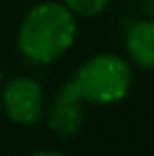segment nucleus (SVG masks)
<instances>
[{
  "mask_svg": "<svg viewBox=\"0 0 154 156\" xmlns=\"http://www.w3.org/2000/svg\"><path fill=\"white\" fill-rule=\"evenodd\" d=\"M74 15L78 17H95L106 11L110 0H61Z\"/></svg>",
  "mask_w": 154,
  "mask_h": 156,
  "instance_id": "obj_6",
  "label": "nucleus"
},
{
  "mask_svg": "<svg viewBox=\"0 0 154 156\" xmlns=\"http://www.w3.org/2000/svg\"><path fill=\"white\" fill-rule=\"evenodd\" d=\"M125 47L131 61L141 70H154V19H141L127 32Z\"/></svg>",
  "mask_w": 154,
  "mask_h": 156,
  "instance_id": "obj_5",
  "label": "nucleus"
},
{
  "mask_svg": "<svg viewBox=\"0 0 154 156\" xmlns=\"http://www.w3.org/2000/svg\"><path fill=\"white\" fill-rule=\"evenodd\" d=\"M133 82L129 63L114 55L102 53L87 59L72 78V84L84 104L112 105L125 99Z\"/></svg>",
  "mask_w": 154,
  "mask_h": 156,
  "instance_id": "obj_2",
  "label": "nucleus"
},
{
  "mask_svg": "<svg viewBox=\"0 0 154 156\" xmlns=\"http://www.w3.org/2000/svg\"><path fill=\"white\" fill-rule=\"evenodd\" d=\"M2 105L15 125H36L45 114L42 87L32 78H13L2 89Z\"/></svg>",
  "mask_w": 154,
  "mask_h": 156,
  "instance_id": "obj_3",
  "label": "nucleus"
},
{
  "mask_svg": "<svg viewBox=\"0 0 154 156\" xmlns=\"http://www.w3.org/2000/svg\"><path fill=\"white\" fill-rule=\"evenodd\" d=\"M139 9L146 19H154V0H139Z\"/></svg>",
  "mask_w": 154,
  "mask_h": 156,
  "instance_id": "obj_7",
  "label": "nucleus"
},
{
  "mask_svg": "<svg viewBox=\"0 0 154 156\" xmlns=\"http://www.w3.org/2000/svg\"><path fill=\"white\" fill-rule=\"evenodd\" d=\"M32 156H63L61 152H36V154H32Z\"/></svg>",
  "mask_w": 154,
  "mask_h": 156,
  "instance_id": "obj_8",
  "label": "nucleus"
},
{
  "mask_svg": "<svg viewBox=\"0 0 154 156\" xmlns=\"http://www.w3.org/2000/svg\"><path fill=\"white\" fill-rule=\"evenodd\" d=\"M76 15L63 2H42L26 15L19 27V51L34 63H53L76 40Z\"/></svg>",
  "mask_w": 154,
  "mask_h": 156,
  "instance_id": "obj_1",
  "label": "nucleus"
},
{
  "mask_svg": "<svg viewBox=\"0 0 154 156\" xmlns=\"http://www.w3.org/2000/svg\"><path fill=\"white\" fill-rule=\"evenodd\" d=\"M84 122V99L68 80L49 105V129L59 137L76 135Z\"/></svg>",
  "mask_w": 154,
  "mask_h": 156,
  "instance_id": "obj_4",
  "label": "nucleus"
},
{
  "mask_svg": "<svg viewBox=\"0 0 154 156\" xmlns=\"http://www.w3.org/2000/svg\"><path fill=\"white\" fill-rule=\"evenodd\" d=\"M0 78H2V72H0Z\"/></svg>",
  "mask_w": 154,
  "mask_h": 156,
  "instance_id": "obj_9",
  "label": "nucleus"
}]
</instances>
